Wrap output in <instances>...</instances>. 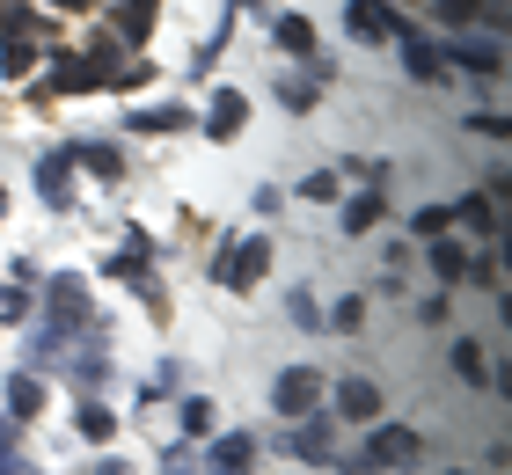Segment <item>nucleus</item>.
Here are the masks:
<instances>
[{"label":"nucleus","instance_id":"obj_20","mask_svg":"<svg viewBox=\"0 0 512 475\" xmlns=\"http://www.w3.org/2000/svg\"><path fill=\"white\" fill-rule=\"evenodd\" d=\"M81 432L88 439H110V410H81Z\"/></svg>","mask_w":512,"mask_h":475},{"label":"nucleus","instance_id":"obj_4","mask_svg":"<svg viewBox=\"0 0 512 475\" xmlns=\"http://www.w3.org/2000/svg\"><path fill=\"white\" fill-rule=\"evenodd\" d=\"M242 117H249V103H242L235 88H227V95H213V117H205V132H213V139H235V132H242Z\"/></svg>","mask_w":512,"mask_h":475},{"label":"nucleus","instance_id":"obj_2","mask_svg":"<svg viewBox=\"0 0 512 475\" xmlns=\"http://www.w3.org/2000/svg\"><path fill=\"white\" fill-rule=\"evenodd\" d=\"M315 402H322V380L315 373H286V380H278V410H286V417H308Z\"/></svg>","mask_w":512,"mask_h":475},{"label":"nucleus","instance_id":"obj_6","mask_svg":"<svg viewBox=\"0 0 512 475\" xmlns=\"http://www.w3.org/2000/svg\"><path fill=\"white\" fill-rule=\"evenodd\" d=\"M249 454H256V446L235 432V439H220L213 446V475H249Z\"/></svg>","mask_w":512,"mask_h":475},{"label":"nucleus","instance_id":"obj_21","mask_svg":"<svg viewBox=\"0 0 512 475\" xmlns=\"http://www.w3.org/2000/svg\"><path fill=\"white\" fill-rule=\"evenodd\" d=\"M352 475H374V461H359V468H352Z\"/></svg>","mask_w":512,"mask_h":475},{"label":"nucleus","instance_id":"obj_18","mask_svg":"<svg viewBox=\"0 0 512 475\" xmlns=\"http://www.w3.org/2000/svg\"><path fill=\"white\" fill-rule=\"evenodd\" d=\"M374 220H381V198H359L352 212H344V227H352V234H359V227H374Z\"/></svg>","mask_w":512,"mask_h":475},{"label":"nucleus","instance_id":"obj_12","mask_svg":"<svg viewBox=\"0 0 512 475\" xmlns=\"http://www.w3.org/2000/svg\"><path fill=\"white\" fill-rule=\"evenodd\" d=\"M132 125H139V132H176V125H183V110H176V103H169V110L154 103V110H139Z\"/></svg>","mask_w":512,"mask_h":475},{"label":"nucleus","instance_id":"obj_3","mask_svg":"<svg viewBox=\"0 0 512 475\" xmlns=\"http://www.w3.org/2000/svg\"><path fill=\"white\" fill-rule=\"evenodd\" d=\"M417 454V432H403V424H381L374 432V446H366V461L374 468H388V461H410Z\"/></svg>","mask_w":512,"mask_h":475},{"label":"nucleus","instance_id":"obj_14","mask_svg":"<svg viewBox=\"0 0 512 475\" xmlns=\"http://www.w3.org/2000/svg\"><path fill=\"white\" fill-rule=\"evenodd\" d=\"M278 44H286V52H315V30L308 22H278Z\"/></svg>","mask_w":512,"mask_h":475},{"label":"nucleus","instance_id":"obj_16","mask_svg":"<svg viewBox=\"0 0 512 475\" xmlns=\"http://www.w3.org/2000/svg\"><path fill=\"white\" fill-rule=\"evenodd\" d=\"M454 373L461 380H483V351L476 344H454Z\"/></svg>","mask_w":512,"mask_h":475},{"label":"nucleus","instance_id":"obj_10","mask_svg":"<svg viewBox=\"0 0 512 475\" xmlns=\"http://www.w3.org/2000/svg\"><path fill=\"white\" fill-rule=\"evenodd\" d=\"M432 271H439V278L454 285V278H469V256H461L454 242H439V249H432Z\"/></svg>","mask_w":512,"mask_h":475},{"label":"nucleus","instance_id":"obj_5","mask_svg":"<svg viewBox=\"0 0 512 475\" xmlns=\"http://www.w3.org/2000/svg\"><path fill=\"white\" fill-rule=\"evenodd\" d=\"M264 256H271L264 242H249V249L235 256V264H220V278H227V285H235V293H242V285H256V278H264Z\"/></svg>","mask_w":512,"mask_h":475},{"label":"nucleus","instance_id":"obj_22","mask_svg":"<svg viewBox=\"0 0 512 475\" xmlns=\"http://www.w3.org/2000/svg\"><path fill=\"white\" fill-rule=\"evenodd\" d=\"M0 212H8V190H0Z\"/></svg>","mask_w":512,"mask_h":475},{"label":"nucleus","instance_id":"obj_9","mask_svg":"<svg viewBox=\"0 0 512 475\" xmlns=\"http://www.w3.org/2000/svg\"><path fill=\"white\" fill-rule=\"evenodd\" d=\"M454 59L469 66V74H498V44H454Z\"/></svg>","mask_w":512,"mask_h":475},{"label":"nucleus","instance_id":"obj_13","mask_svg":"<svg viewBox=\"0 0 512 475\" xmlns=\"http://www.w3.org/2000/svg\"><path fill=\"white\" fill-rule=\"evenodd\" d=\"M403 59H410V74H417V81H432V74H439V52H432V44H403Z\"/></svg>","mask_w":512,"mask_h":475},{"label":"nucleus","instance_id":"obj_15","mask_svg":"<svg viewBox=\"0 0 512 475\" xmlns=\"http://www.w3.org/2000/svg\"><path fill=\"white\" fill-rule=\"evenodd\" d=\"M81 161H88L96 176H118V169H125V161H118V147H81Z\"/></svg>","mask_w":512,"mask_h":475},{"label":"nucleus","instance_id":"obj_8","mask_svg":"<svg viewBox=\"0 0 512 475\" xmlns=\"http://www.w3.org/2000/svg\"><path fill=\"white\" fill-rule=\"evenodd\" d=\"M352 30H359V37H388L395 22H388V8H374V0H359V8H352Z\"/></svg>","mask_w":512,"mask_h":475},{"label":"nucleus","instance_id":"obj_11","mask_svg":"<svg viewBox=\"0 0 512 475\" xmlns=\"http://www.w3.org/2000/svg\"><path fill=\"white\" fill-rule=\"evenodd\" d=\"M147 22H154V0H125V8H118V30L125 37H147Z\"/></svg>","mask_w":512,"mask_h":475},{"label":"nucleus","instance_id":"obj_19","mask_svg":"<svg viewBox=\"0 0 512 475\" xmlns=\"http://www.w3.org/2000/svg\"><path fill=\"white\" fill-rule=\"evenodd\" d=\"M213 424V402H183V432H205Z\"/></svg>","mask_w":512,"mask_h":475},{"label":"nucleus","instance_id":"obj_17","mask_svg":"<svg viewBox=\"0 0 512 475\" xmlns=\"http://www.w3.org/2000/svg\"><path fill=\"white\" fill-rule=\"evenodd\" d=\"M293 446H300V454H322V446H330V424H322V417H315V424H308V432H293Z\"/></svg>","mask_w":512,"mask_h":475},{"label":"nucleus","instance_id":"obj_1","mask_svg":"<svg viewBox=\"0 0 512 475\" xmlns=\"http://www.w3.org/2000/svg\"><path fill=\"white\" fill-rule=\"evenodd\" d=\"M337 417L344 424H374L381 417V388H374V380H344V388H337Z\"/></svg>","mask_w":512,"mask_h":475},{"label":"nucleus","instance_id":"obj_7","mask_svg":"<svg viewBox=\"0 0 512 475\" xmlns=\"http://www.w3.org/2000/svg\"><path fill=\"white\" fill-rule=\"evenodd\" d=\"M8 402H15V417H37V410H44V388H37V373L8 380Z\"/></svg>","mask_w":512,"mask_h":475}]
</instances>
